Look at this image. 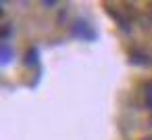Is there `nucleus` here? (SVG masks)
<instances>
[{"label":"nucleus","mask_w":152,"mask_h":140,"mask_svg":"<svg viewBox=\"0 0 152 140\" xmlns=\"http://www.w3.org/2000/svg\"><path fill=\"white\" fill-rule=\"evenodd\" d=\"M0 59H2V63H4V65H7V63H11V59H13V44H11L9 40L0 44Z\"/></svg>","instance_id":"nucleus-2"},{"label":"nucleus","mask_w":152,"mask_h":140,"mask_svg":"<svg viewBox=\"0 0 152 140\" xmlns=\"http://www.w3.org/2000/svg\"><path fill=\"white\" fill-rule=\"evenodd\" d=\"M146 98H152V82L146 86Z\"/></svg>","instance_id":"nucleus-5"},{"label":"nucleus","mask_w":152,"mask_h":140,"mask_svg":"<svg viewBox=\"0 0 152 140\" xmlns=\"http://www.w3.org/2000/svg\"><path fill=\"white\" fill-rule=\"evenodd\" d=\"M146 107H148V109L152 111V98H146Z\"/></svg>","instance_id":"nucleus-6"},{"label":"nucleus","mask_w":152,"mask_h":140,"mask_svg":"<svg viewBox=\"0 0 152 140\" xmlns=\"http://www.w3.org/2000/svg\"><path fill=\"white\" fill-rule=\"evenodd\" d=\"M38 61H40V52H38V48H36V46L27 48V52H25V61H23V63H25L27 67H36Z\"/></svg>","instance_id":"nucleus-3"},{"label":"nucleus","mask_w":152,"mask_h":140,"mask_svg":"<svg viewBox=\"0 0 152 140\" xmlns=\"http://www.w3.org/2000/svg\"><path fill=\"white\" fill-rule=\"evenodd\" d=\"M71 32H73L77 38H81L83 42H86V40H94V38H96V32L92 29V25H90L88 21H81V19L73 21V25H71Z\"/></svg>","instance_id":"nucleus-1"},{"label":"nucleus","mask_w":152,"mask_h":140,"mask_svg":"<svg viewBox=\"0 0 152 140\" xmlns=\"http://www.w3.org/2000/svg\"><path fill=\"white\" fill-rule=\"evenodd\" d=\"M131 63H135V65H152L150 57L146 52H140V50H133L131 52Z\"/></svg>","instance_id":"nucleus-4"}]
</instances>
